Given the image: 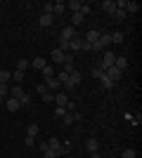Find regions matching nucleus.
Masks as SVG:
<instances>
[{"label": "nucleus", "mask_w": 142, "mask_h": 158, "mask_svg": "<svg viewBox=\"0 0 142 158\" xmlns=\"http://www.w3.org/2000/svg\"><path fill=\"white\" fill-rule=\"evenodd\" d=\"M52 21H54V17H52V14H41V26H43V28L52 26Z\"/></svg>", "instance_id": "nucleus-18"}, {"label": "nucleus", "mask_w": 142, "mask_h": 158, "mask_svg": "<svg viewBox=\"0 0 142 158\" xmlns=\"http://www.w3.org/2000/svg\"><path fill=\"white\" fill-rule=\"evenodd\" d=\"M36 90H38V94H43V92H47V87H45V83H41V85L36 87Z\"/></svg>", "instance_id": "nucleus-41"}, {"label": "nucleus", "mask_w": 142, "mask_h": 158, "mask_svg": "<svg viewBox=\"0 0 142 158\" xmlns=\"http://www.w3.org/2000/svg\"><path fill=\"white\" fill-rule=\"evenodd\" d=\"M47 146H50V151H54V156L59 158L62 153H67V149H64V146H62V142L57 137H52V139H47Z\"/></svg>", "instance_id": "nucleus-3"}, {"label": "nucleus", "mask_w": 142, "mask_h": 158, "mask_svg": "<svg viewBox=\"0 0 142 158\" xmlns=\"http://www.w3.org/2000/svg\"><path fill=\"white\" fill-rule=\"evenodd\" d=\"M33 142H36V137H28V135L24 137V144H26V146H33Z\"/></svg>", "instance_id": "nucleus-39"}, {"label": "nucleus", "mask_w": 142, "mask_h": 158, "mask_svg": "<svg viewBox=\"0 0 142 158\" xmlns=\"http://www.w3.org/2000/svg\"><path fill=\"white\" fill-rule=\"evenodd\" d=\"M100 33H102V31H95V28H90V31L85 33V38H83V40H85L88 45H95V43H100Z\"/></svg>", "instance_id": "nucleus-7"}, {"label": "nucleus", "mask_w": 142, "mask_h": 158, "mask_svg": "<svg viewBox=\"0 0 142 158\" xmlns=\"http://www.w3.org/2000/svg\"><path fill=\"white\" fill-rule=\"evenodd\" d=\"M102 12H107V14H114L116 12V0H104V2H102Z\"/></svg>", "instance_id": "nucleus-10"}, {"label": "nucleus", "mask_w": 142, "mask_h": 158, "mask_svg": "<svg viewBox=\"0 0 142 158\" xmlns=\"http://www.w3.org/2000/svg\"><path fill=\"white\" fill-rule=\"evenodd\" d=\"M62 123H64V125H74V123H76L74 111H67V113H64V116H62Z\"/></svg>", "instance_id": "nucleus-16"}, {"label": "nucleus", "mask_w": 142, "mask_h": 158, "mask_svg": "<svg viewBox=\"0 0 142 158\" xmlns=\"http://www.w3.org/2000/svg\"><path fill=\"white\" fill-rule=\"evenodd\" d=\"M43 158H57V156H54V151H50V149H47V151H43Z\"/></svg>", "instance_id": "nucleus-40"}, {"label": "nucleus", "mask_w": 142, "mask_h": 158, "mask_svg": "<svg viewBox=\"0 0 142 158\" xmlns=\"http://www.w3.org/2000/svg\"><path fill=\"white\" fill-rule=\"evenodd\" d=\"M43 78H54V69H52V66H50V64H45V66H43Z\"/></svg>", "instance_id": "nucleus-21"}, {"label": "nucleus", "mask_w": 142, "mask_h": 158, "mask_svg": "<svg viewBox=\"0 0 142 158\" xmlns=\"http://www.w3.org/2000/svg\"><path fill=\"white\" fill-rule=\"evenodd\" d=\"M10 78H12V73L7 71V69H5V71H0V83H5V85H7V80H10Z\"/></svg>", "instance_id": "nucleus-29"}, {"label": "nucleus", "mask_w": 142, "mask_h": 158, "mask_svg": "<svg viewBox=\"0 0 142 158\" xmlns=\"http://www.w3.org/2000/svg\"><path fill=\"white\" fill-rule=\"evenodd\" d=\"M123 40H126V33L123 31H114L111 33V43H114V45H121Z\"/></svg>", "instance_id": "nucleus-14"}, {"label": "nucleus", "mask_w": 142, "mask_h": 158, "mask_svg": "<svg viewBox=\"0 0 142 158\" xmlns=\"http://www.w3.org/2000/svg\"><path fill=\"white\" fill-rule=\"evenodd\" d=\"M64 113H67V109H62V106H57V109H54V116H57V118H62Z\"/></svg>", "instance_id": "nucleus-38"}, {"label": "nucleus", "mask_w": 142, "mask_h": 158, "mask_svg": "<svg viewBox=\"0 0 142 158\" xmlns=\"http://www.w3.org/2000/svg\"><path fill=\"white\" fill-rule=\"evenodd\" d=\"M45 64H47V61L43 59V57H36V59L31 61V66H33V69H38V71H43V66H45Z\"/></svg>", "instance_id": "nucleus-22"}, {"label": "nucleus", "mask_w": 142, "mask_h": 158, "mask_svg": "<svg viewBox=\"0 0 142 158\" xmlns=\"http://www.w3.org/2000/svg\"><path fill=\"white\" fill-rule=\"evenodd\" d=\"M41 97H43V102H54V92H50V90H47V92H43Z\"/></svg>", "instance_id": "nucleus-33"}, {"label": "nucleus", "mask_w": 142, "mask_h": 158, "mask_svg": "<svg viewBox=\"0 0 142 158\" xmlns=\"http://www.w3.org/2000/svg\"><path fill=\"white\" fill-rule=\"evenodd\" d=\"M57 50H62V52L67 54L69 52V43H67V40H59V47H57Z\"/></svg>", "instance_id": "nucleus-37"}, {"label": "nucleus", "mask_w": 142, "mask_h": 158, "mask_svg": "<svg viewBox=\"0 0 142 158\" xmlns=\"http://www.w3.org/2000/svg\"><path fill=\"white\" fill-rule=\"evenodd\" d=\"M114 17H116L118 21H123L126 17H128V14H126V10H116V12H114Z\"/></svg>", "instance_id": "nucleus-34"}, {"label": "nucleus", "mask_w": 142, "mask_h": 158, "mask_svg": "<svg viewBox=\"0 0 142 158\" xmlns=\"http://www.w3.org/2000/svg\"><path fill=\"white\" fill-rule=\"evenodd\" d=\"M54 78L59 80L62 85H67V83H69V73H67V71H59V73H57V76H54Z\"/></svg>", "instance_id": "nucleus-25"}, {"label": "nucleus", "mask_w": 142, "mask_h": 158, "mask_svg": "<svg viewBox=\"0 0 142 158\" xmlns=\"http://www.w3.org/2000/svg\"><path fill=\"white\" fill-rule=\"evenodd\" d=\"M28 66H31V61H26V59H19V61H17V71H21V73H24V71L28 69Z\"/></svg>", "instance_id": "nucleus-27"}, {"label": "nucleus", "mask_w": 142, "mask_h": 158, "mask_svg": "<svg viewBox=\"0 0 142 158\" xmlns=\"http://www.w3.org/2000/svg\"><path fill=\"white\" fill-rule=\"evenodd\" d=\"M52 7L54 2H43V14H52Z\"/></svg>", "instance_id": "nucleus-32"}, {"label": "nucleus", "mask_w": 142, "mask_h": 158, "mask_svg": "<svg viewBox=\"0 0 142 158\" xmlns=\"http://www.w3.org/2000/svg\"><path fill=\"white\" fill-rule=\"evenodd\" d=\"M12 80H14V83H21V80H24V73H21V71H14L12 73Z\"/></svg>", "instance_id": "nucleus-36"}, {"label": "nucleus", "mask_w": 142, "mask_h": 158, "mask_svg": "<svg viewBox=\"0 0 142 158\" xmlns=\"http://www.w3.org/2000/svg\"><path fill=\"white\" fill-rule=\"evenodd\" d=\"M121 158H137V153H135V149H126L121 153Z\"/></svg>", "instance_id": "nucleus-30"}, {"label": "nucleus", "mask_w": 142, "mask_h": 158, "mask_svg": "<svg viewBox=\"0 0 142 158\" xmlns=\"http://www.w3.org/2000/svg\"><path fill=\"white\" fill-rule=\"evenodd\" d=\"M102 76H104V71H102L100 66H95V69H93V78H97V80H100Z\"/></svg>", "instance_id": "nucleus-35"}, {"label": "nucleus", "mask_w": 142, "mask_h": 158, "mask_svg": "<svg viewBox=\"0 0 142 158\" xmlns=\"http://www.w3.org/2000/svg\"><path fill=\"white\" fill-rule=\"evenodd\" d=\"M45 87L50 90V92H59V87H62V83L57 78H47L45 80Z\"/></svg>", "instance_id": "nucleus-11"}, {"label": "nucleus", "mask_w": 142, "mask_h": 158, "mask_svg": "<svg viewBox=\"0 0 142 158\" xmlns=\"http://www.w3.org/2000/svg\"><path fill=\"white\" fill-rule=\"evenodd\" d=\"M76 35H78V33H76V28H74V26H64V28H62L59 40H67V43H69V40H74Z\"/></svg>", "instance_id": "nucleus-6"}, {"label": "nucleus", "mask_w": 142, "mask_h": 158, "mask_svg": "<svg viewBox=\"0 0 142 158\" xmlns=\"http://www.w3.org/2000/svg\"><path fill=\"white\" fill-rule=\"evenodd\" d=\"M90 158H100V151H93V153H90Z\"/></svg>", "instance_id": "nucleus-42"}, {"label": "nucleus", "mask_w": 142, "mask_h": 158, "mask_svg": "<svg viewBox=\"0 0 142 158\" xmlns=\"http://www.w3.org/2000/svg\"><path fill=\"white\" fill-rule=\"evenodd\" d=\"M100 83H102V87H104V90H111V87H114V83H111V80L107 78V76H102V78H100Z\"/></svg>", "instance_id": "nucleus-28"}, {"label": "nucleus", "mask_w": 142, "mask_h": 158, "mask_svg": "<svg viewBox=\"0 0 142 158\" xmlns=\"http://www.w3.org/2000/svg\"><path fill=\"white\" fill-rule=\"evenodd\" d=\"M10 97H14V99H19V102H21V99L26 97V92H24V87H21V85H14V87H10Z\"/></svg>", "instance_id": "nucleus-9"}, {"label": "nucleus", "mask_w": 142, "mask_h": 158, "mask_svg": "<svg viewBox=\"0 0 142 158\" xmlns=\"http://www.w3.org/2000/svg\"><path fill=\"white\" fill-rule=\"evenodd\" d=\"M85 146H88V151L93 153V151H97V149H100V142H97L95 137H90L88 142H85Z\"/></svg>", "instance_id": "nucleus-20"}, {"label": "nucleus", "mask_w": 142, "mask_h": 158, "mask_svg": "<svg viewBox=\"0 0 142 158\" xmlns=\"http://www.w3.org/2000/svg\"><path fill=\"white\" fill-rule=\"evenodd\" d=\"M54 104L62 106V109H67V106H69V97H67V92H62V90H59V92H54Z\"/></svg>", "instance_id": "nucleus-8"}, {"label": "nucleus", "mask_w": 142, "mask_h": 158, "mask_svg": "<svg viewBox=\"0 0 142 158\" xmlns=\"http://www.w3.org/2000/svg\"><path fill=\"white\" fill-rule=\"evenodd\" d=\"M2 102H5V99H2V97H0V104H2Z\"/></svg>", "instance_id": "nucleus-43"}, {"label": "nucleus", "mask_w": 142, "mask_h": 158, "mask_svg": "<svg viewBox=\"0 0 142 158\" xmlns=\"http://www.w3.org/2000/svg\"><path fill=\"white\" fill-rule=\"evenodd\" d=\"M114 66L118 69V71H126V66H128V59H126V57H116Z\"/></svg>", "instance_id": "nucleus-19"}, {"label": "nucleus", "mask_w": 142, "mask_h": 158, "mask_svg": "<svg viewBox=\"0 0 142 158\" xmlns=\"http://www.w3.org/2000/svg\"><path fill=\"white\" fill-rule=\"evenodd\" d=\"M5 109L10 113H14V111H19V109H21V102H19V99H14V97H7L5 99Z\"/></svg>", "instance_id": "nucleus-5"}, {"label": "nucleus", "mask_w": 142, "mask_h": 158, "mask_svg": "<svg viewBox=\"0 0 142 158\" xmlns=\"http://www.w3.org/2000/svg\"><path fill=\"white\" fill-rule=\"evenodd\" d=\"M104 76H107L111 83H118V80H121V76H123V71H118L116 66H109L107 71H104Z\"/></svg>", "instance_id": "nucleus-4"}, {"label": "nucleus", "mask_w": 142, "mask_h": 158, "mask_svg": "<svg viewBox=\"0 0 142 158\" xmlns=\"http://www.w3.org/2000/svg\"><path fill=\"white\" fill-rule=\"evenodd\" d=\"M83 21H85V17H83V14L78 12V14H74V19H71V24H74V28H76V26H81Z\"/></svg>", "instance_id": "nucleus-26"}, {"label": "nucleus", "mask_w": 142, "mask_h": 158, "mask_svg": "<svg viewBox=\"0 0 142 158\" xmlns=\"http://www.w3.org/2000/svg\"><path fill=\"white\" fill-rule=\"evenodd\" d=\"M137 10H140V5H137V2H126V14H135Z\"/></svg>", "instance_id": "nucleus-24"}, {"label": "nucleus", "mask_w": 142, "mask_h": 158, "mask_svg": "<svg viewBox=\"0 0 142 158\" xmlns=\"http://www.w3.org/2000/svg\"><path fill=\"white\" fill-rule=\"evenodd\" d=\"M114 61H116V54H114V52H109V50H104V52H102L100 69H102V71H107L109 66H114Z\"/></svg>", "instance_id": "nucleus-1"}, {"label": "nucleus", "mask_w": 142, "mask_h": 158, "mask_svg": "<svg viewBox=\"0 0 142 158\" xmlns=\"http://www.w3.org/2000/svg\"><path fill=\"white\" fill-rule=\"evenodd\" d=\"M0 97L5 99V97H10V87L5 85V83H0Z\"/></svg>", "instance_id": "nucleus-31"}, {"label": "nucleus", "mask_w": 142, "mask_h": 158, "mask_svg": "<svg viewBox=\"0 0 142 158\" xmlns=\"http://www.w3.org/2000/svg\"><path fill=\"white\" fill-rule=\"evenodd\" d=\"M64 12H67V2H54V7H52V17H62Z\"/></svg>", "instance_id": "nucleus-12"}, {"label": "nucleus", "mask_w": 142, "mask_h": 158, "mask_svg": "<svg viewBox=\"0 0 142 158\" xmlns=\"http://www.w3.org/2000/svg\"><path fill=\"white\" fill-rule=\"evenodd\" d=\"M38 132H41V127H38V123H31V125H28V137H38Z\"/></svg>", "instance_id": "nucleus-23"}, {"label": "nucleus", "mask_w": 142, "mask_h": 158, "mask_svg": "<svg viewBox=\"0 0 142 158\" xmlns=\"http://www.w3.org/2000/svg\"><path fill=\"white\" fill-rule=\"evenodd\" d=\"M69 50H74V52H81V50H90V45L81 38V35H76L74 40H69Z\"/></svg>", "instance_id": "nucleus-2"}, {"label": "nucleus", "mask_w": 142, "mask_h": 158, "mask_svg": "<svg viewBox=\"0 0 142 158\" xmlns=\"http://www.w3.org/2000/svg\"><path fill=\"white\" fill-rule=\"evenodd\" d=\"M107 45H111V33H100V47L107 50Z\"/></svg>", "instance_id": "nucleus-13"}, {"label": "nucleus", "mask_w": 142, "mask_h": 158, "mask_svg": "<svg viewBox=\"0 0 142 158\" xmlns=\"http://www.w3.org/2000/svg\"><path fill=\"white\" fill-rule=\"evenodd\" d=\"M50 57H52L54 64H64V57H67V54L62 52V50H52V54H50Z\"/></svg>", "instance_id": "nucleus-15"}, {"label": "nucleus", "mask_w": 142, "mask_h": 158, "mask_svg": "<svg viewBox=\"0 0 142 158\" xmlns=\"http://www.w3.org/2000/svg\"><path fill=\"white\" fill-rule=\"evenodd\" d=\"M81 7H83V2H78V0H71V2H67V10H71L74 14L81 12Z\"/></svg>", "instance_id": "nucleus-17"}]
</instances>
